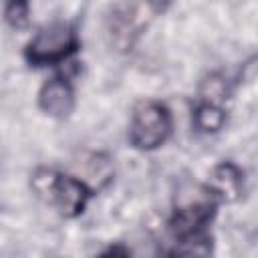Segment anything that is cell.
<instances>
[{
    "instance_id": "obj_11",
    "label": "cell",
    "mask_w": 258,
    "mask_h": 258,
    "mask_svg": "<svg viewBox=\"0 0 258 258\" xmlns=\"http://www.w3.org/2000/svg\"><path fill=\"white\" fill-rule=\"evenodd\" d=\"M28 0H6L4 2V18L12 28H22L28 24Z\"/></svg>"
},
{
    "instance_id": "obj_10",
    "label": "cell",
    "mask_w": 258,
    "mask_h": 258,
    "mask_svg": "<svg viewBox=\"0 0 258 258\" xmlns=\"http://www.w3.org/2000/svg\"><path fill=\"white\" fill-rule=\"evenodd\" d=\"M111 175H113V169H111L109 159L101 153L91 155V159L87 161V181H91L93 187H101L111 179Z\"/></svg>"
},
{
    "instance_id": "obj_5",
    "label": "cell",
    "mask_w": 258,
    "mask_h": 258,
    "mask_svg": "<svg viewBox=\"0 0 258 258\" xmlns=\"http://www.w3.org/2000/svg\"><path fill=\"white\" fill-rule=\"evenodd\" d=\"M38 105L50 117H58V119L67 117L75 105V95L67 79L56 77V79L46 81L38 93Z\"/></svg>"
},
{
    "instance_id": "obj_6",
    "label": "cell",
    "mask_w": 258,
    "mask_h": 258,
    "mask_svg": "<svg viewBox=\"0 0 258 258\" xmlns=\"http://www.w3.org/2000/svg\"><path fill=\"white\" fill-rule=\"evenodd\" d=\"M210 191L224 200V202H234L240 196V187H242V173L234 163H220L210 177Z\"/></svg>"
},
{
    "instance_id": "obj_8",
    "label": "cell",
    "mask_w": 258,
    "mask_h": 258,
    "mask_svg": "<svg viewBox=\"0 0 258 258\" xmlns=\"http://www.w3.org/2000/svg\"><path fill=\"white\" fill-rule=\"evenodd\" d=\"M230 95V87H228V81L218 75V73H212L208 75L202 85H200V97L204 103H210V105H222Z\"/></svg>"
},
{
    "instance_id": "obj_1",
    "label": "cell",
    "mask_w": 258,
    "mask_h": 258,
    "mask_svg": "<svg viewBox=\"0 0 258 258\" xmlns=\"http://www.w3.org/2000/svg\"><path fill=\"white\" fill-rule=\"evenodd\" d=\"M34 191L46 202L54 204L62 216H79L91 196L87 183L73 175H62L52 169H38L32 175Z\"/></svg>"
},
{
    "instance_id": "obj_7",
    "label": "cell",
    "mask_w": 258,
    "mask_h": 258,
    "mask_svg": "<svg viewBox=\"0 0 258 258\" xmlns=\"http://www.w3.org/2000/svg\"><path fill=\"white\" fill-rule=\"evenodd\" d=\"M139 32V26L135 22V16L131 10H125L121 14H115L111 18V24H109V34H111V42L119 48V50H127L135 36Z\"/></svg>"
},
{
    "instance_id": "obj_9",
    "label": "cell",
    "mask_w": 258,
    "mask_h": 258,
    "mask_svg": "<svg viewBox=\"0 0 258 258\" xmlns=\"http://www.w3.org/2000/svg\"><path fill=\"white\" fill-rule=\"evenodd\" d=\"M198 129L202 131H218L222 129L224 121H226V115L222 111L220 105H210V103H202L198 109H196V117H194Z\"/></svg>"
},
{
    "instance_id": "obj_2",
    "label": "cell",
    "mask_w": 258,
    "mask_h": 258,
    "mask_svg": "<svg viewBox=\"0 0 258 258\" xmlns=\"http://www.w3.org/2000/svg\"><path fill=\"white\" fill-rule=\"evenodd\" d=\"M79 46L77 32L67 22H50L42 26L34 38L26 46L28 62L42 67V64H56L73 54Z\"/></svg>"
},
{
    "instance_id": "obj_3",
    "label": "cell",
    "mask_w": 258,
    "mask_h": 258,
    "mask_svg": "<svg viewBox=\"0 0 258 258\" xmlns=\"http://www.w3.org/2000/svg\"><path fill=\"white\" fill-rule=\"evenodd\" d=\"M169 131H171V117L163 105L147 101L135 107L129 125V141L133 147L143 151L155 149L169 137Z\"/></svg>"
},
{
    "instance_id": "obj_4",
    "label": "cell",
    "mask_w": 258,
    "mask_h": 258,
    "mask_svg": "<svg viewBox=\"0 0 258 258\" xmlns=\"http://www.w3.org/2000/svg\"><path fill=\"white\" fill-rule=\"evenodd\" d=\"M212 216H214V204L210 200L187 202L185 206H179L173 212L169 220V230L179 242H183L200 236L202 228L212 220Z\"/></svg>"
},
{
    "instance_id": "obj_12",
    "label": "cell",
    "mask_w": 258,
    "mask_h": 258,
    "mask_svg": "<svg viewBox=\"0 0 258 258\" xmlns=\"http://www.w3.org/2000/svg\"><path fill=\"white\" fill-rule=\"evenodd\" d=\"M169 2H171V0H147V4L151 6L153 12H163V10L169 6Z\"/></svg>"
}]
</instances>
